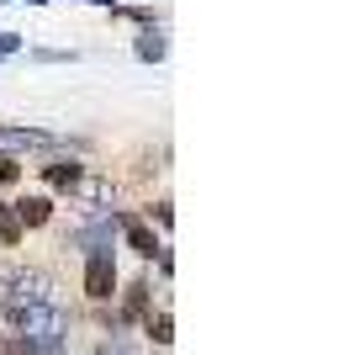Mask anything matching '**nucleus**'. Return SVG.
<instances>
[{
  "mask_svg": "<svg viewBox=\"0 0 349 355\" xmlns=\"http://www.w3.org/2000/svg\"><path fill=\"white\" fill-rule=\"evenodd\" d=\"M127 318H148V282L127 286Z\"/></svg>",
  "mask_w": 349,
  "mask_h": 355,
  "instance_id": "obj_8",
  "label": "nucleus"
},
{
  "mask_svg": "<svg viewBox=\"0 0 349 355\" xmlns=\"http://www.w3.org/2000/svg\"><path fill=\"white\" fill-rule=\"evenodd\" d=\"M16 329H21V340H32L37 345V355H48L58 340H64V313L48 302V297H37V302H27V308L11 318Z\"/></svg>",
  "mask_w": 349,
  "mask_h": 355,
  "instance_id": "obj_1",
  "label": "nucleus"
},
{
  "mask_svg": "<svg viewBox=\"0 0 349 355\" xmlns=\"http://www.w3.org/2000/svg\"><path fill=\"white\" fill-rule=\"evenodd\" d=\"M111 292H116V260H111V250H90L85 297H90V302H111Z\"/></svg>",
  "mask_w": 349,
  "mask_h": 355,
  "instance_id": "obj_2",
  "label": "nucleus"
},
{
  "mask_svg": "<svg viewBox=\"0 0 349 355\" xmlns=\"http://www.w3.org/2000/svg\"><path fill=\"white\" fill-rule=\"evenodd\" d=\"M16 180H21V164H16V159H0V191L16 186Z\"/></svg>",
  "mask_w": 349,
  "mask_h": 355,
  "instance_id": "obj_12",
  "label": "nucleus"
},
{
  "mask_svg": "<svg viewBox=\"0 0 349 355\" xmlns=\"http://www.w3.org/2000/svg\"><path fill=\"white\" fill-rule=\"evenodd\" d=\"M116 228H122V234H127V244H132L138 254H148V260H154V254L164 250V244L154 239V228H148L143 218H127V212H122V218H116Z\"/></svg>",
  "mask_w": 349,
  "mask_h": 355,
  "instance_id": "obj_3",
  "label": "nucleus"
},
{
  "mask_svg": "<svg viewBox=\"0 0 349 355\" xmlns=\"http://www.w3.org/2000/svg\"><path fill=\"white\" fill-rule=\"evenodd\" d=\"M0 6H6V0H0Z\"/></svg>",
  "mask_w": 349,
  "mask_h": 355,
  "instance_id": "obj_15",
  "label": "nucleus"
},
{
  "mask_svg": "<svg viewBox=\"0 0 349 355\" xmlns=\"http://www.w3.org/2000/svg\"><path fill=\"white\" fill-rule=\"evenodd\" d=\"M138 59H143V64H159V59H164V37H159L154 27L138 37Z\"/></svg>",
  "mask_w": 349,
  "mask_h": 355,
  "instance_id": "obj_7",
  "label": "nucleus"
},
{
  "mask_svg": "<svg viewBox=\"0 0 349 355\" xmlns=\"http://www.w3.org/2000/svg\"><path fill=\"white\" fill-rule=\"evenodd\" d=\"M32 6H48V0H32Z\"/></svg>",
  "mask_w": 349,
  "mask_h": 355,
  "instance_id": "obj_13",
  "label": "nucleus"
},
{
  "mask_svg": "<svg viewBox=\"0 0 349 355\" xmlns=\"http://www.w3.org/2000/svg\"><path fill=\"white\" fill-rule=\"evenodd\" d=\"M11 212H16V223H21V228H43V223L53 218V202H48V196H21Z\"/></svg>",
  "mask_w": 349,
  "mask_h": 355,
  "instance_id": "obj_4",
  "label": "nucleus"
},
{
  "mask_svg": "<svg viewBox=\"0 0 349 355\" xmlns=\"http://www.w3.org/2000/svg\"><path fill=\"white\" fill-rule=\"evenodd\" d=\"M11 53H21V32H0V64L11 59Z\"/></svg>",
  "mask_w": 349,
  "mask_h": 355,
  "instance_id": "obj_11",
  "label": "nucleus"
},
{
  "mask_svg": "<svg viewBox=\"0 0 349 355\" xmlns=\"http://www.w3.org/2000/svg\"><path fill=\"white\" fill-rule=\"evenodd\" d=\"M0 239H6V244H21V223H16L11 207H0Z\"/></svg>",
  "mask_w": 349,
  "mask_h": 355,
  "instance_id": "obj_10",
  "label": "nucleus"
},
{
  "mask_svg": "<svg viewBox=\"0 0 349 355\" xmlns=\"http://www.w3.org/2000/svg\"><path fill=\"white\" fill-rule=\"evenodd\" d=\"M85 180V164H74V159H58V164H48V186H58V191H74Z\"/></svg>",
  "mask_w": 349,
  "mask_h": 355,
  "instance_id": "obj_5",
  "label": "nucleus"
},
{
  "mask_svg": "<svg viewBox=\"0 0 349 355\" xmlns=\"http://www.w3.org/2000/svg\"><path fill=\"white\" fill-rule=\"evenodd\" d=\"M96 6H111V0H96Z\"/></svg>",
  "mask_w": 349,
  "mask_h": 355,
  "instance_id": "obj_14",
  "label": "nucleus"
},
{
  "mask_svg": "<svg viewBox=\"0 0 349 355\" xmlns=\"http://www.w3.org/2000/svg\"><path fill=\"white\" fill-rule=\"evenodd\" d=\"M170 313H148V334H154V345H170L174 340V334H170Z\"/></svg>",
  "mask_w": 349,
  "mask_h": 355,
  "instance_id": "obj_9",
  "label": "nucleus"
},
{
  "mask_svg": "<svg viewBox=\"0 0 349 355\" xmlns=\"http://www.w3.org/2000/svg\"><path fill=\"white\" fill-rule=\"evenodd\" d=\"M0 144L6 148H43V144H53V138L37 133V128H0Z\"/></svg>",
  "mask_w": 349,
  "mask_h": 355,
  "instance_id": "obj_6",
  "label": "nucleus"
}]
</instances>
